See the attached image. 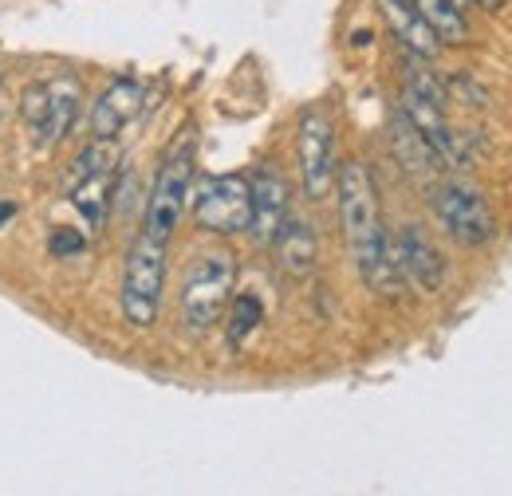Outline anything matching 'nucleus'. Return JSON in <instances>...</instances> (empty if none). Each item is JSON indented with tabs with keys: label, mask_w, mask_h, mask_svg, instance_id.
<instances>
[{
	"label": "nucleus",
	"mask_w": 512,
	"mask_h": 496,
	"mask_svg": "<svg viewBox=\"0 0 512 496\" xmlns=\"http://www.w3.org/2000/svg\"><path fill=\"white\" fill-rule=\"evenodd\" d=\"M335 197H339V221H343V237H347V248H351L355 272L363 276V284L375 296L394 300L406 284H402V272L394 264V241H390V233L383 225L375 178L359 158L339 166Z\"/></svg>",
	"instance_id": "obj_1"
},
{
	"label": "nucleus",
	"mask_w": 512,
	"mask_h": 496,
	"mask_svg": "<svg viewBox=\"0 0 512 496\" xmlns=\"http://www.w3.org/2000/svg\"><path fill=\"white\" fill-rule=\"evenodd\" d=\"M193 225L209 237H241L249 233V217H253V193L249 178L241 174H213L201 178L190 193Z\"/></svg>",
	"instance_id": "obj_6"
},
{
	"label": "nucleus",
	"mask_w": 512,
	"mask_h": 496,
	"mask_svg": "<svg viewBox=\"0 0 512 496\" xmlns=\"http://www.w3.org/2000/svg\"><path fill=\"white\" fill-rule=\"evenodd\" d=\"M138 107H142V83L134 75H119L91 103V134L95 138H119L130 119L138 115Z\"/></svg>",
	"instance_id": "obj_13"
},
{
	"label": "nucleus",
	"mask_w": 512,
	"mask_h": 496,
	"mask_svg": "<svg viewBox=\"0 0 512 496\" xmlns=\"http://www.w3.org/2000/svg\"><path fill=\"white\" fill-rule=\"evenodd\" d=\"M430 205L449 237L465 248H485L497 237V217L485 201V193L465 178H442L438 186L426 189Z\"/></svg>",
	"instance_id": "obj_7"
},
{
	"label": "nucleus",
	"mask_w": 512,
	"mask_h": 496,
	"mask_svg": "<svg viewBox=\"0 0 512 496\" xmlns=\"http://www.w3.org/2000/svg\"><path fill=\"white\" fill-rule=\"evenodd\" d=\"M12 217H16V205H12V201H0V225L12 221Z\"/></svg>",
	"instance_id": "obj_20"
},
{
	"label": "nucleus",
	"mask_w": 512,
	"mask_h": 496,
	"mask_svg": "<svg viewBox=\"0 0 512 496\" xmlns=\"http://www.w3.org/2000/svg\"><path fill=\"white\" fill-rule=\"evenodd\" d=\"M111 170H119V146H115V138H91L75 154V162L67 170L64 193L71 186H79V182H87V178H95V174H111Z\"/></svg>",
	"instance_id": "obj_17"
},
{
	"label": "nucleus",
	"mask_w": 512,
	"mask_h": 496,
	"mask_svg": "<svg viewBox=\"0 0 512 496\" xmlns=\"http://www.w3.org/2000/svg\"><path fill=\"white\" fill-rule=\"evenodd\" d=\"M225 315H229V319H225V339H229V347L237 351L256 327L264 323V304L256 300L253 292H245V296H233V304H229Z\"/></svg>",
	"instance_id": "obj_18"
},
{
	"label": "nucleus",
	"mask_w": 512,
	"mask_h": 496,
	"mask_svg": "<svg viewBox=\"0 0 512 496\" xmlns=\"http://www.w3.org/2000/svg\"><path fill=\"white\" fill-rule=\"evenodd\" d=\"M83 233H75V229H56L52 237H48V252L56 256V260H67V256H79L83 252Z\"/></svg>",
	"instance_id": "obj_19"
},
{
	"label": "nucleus",
	"mask_w": 512,
	"mask_h": 496,
	"mask_svg": "<svg viewBox=\"0 0 512 496\" xmlns=\"http://www.w3.org/2000/svg\"><path fill=\"white\" fill-rule=\"evenodd\" d=\"M379 12H383L386 28H390V36L398 40V48L406 52V56H418V60H438L442 56V40H438V32L426 24V16L414 8V0H379Z\"/></svg>",
	"instance_id": "obj_12"
},
{
	"label": "nucleus",
	"mask_w": 512,
	"mask_h": 496,
	"mask_svg": "<svg viewBox=\"0 0 512 496\" xmlns=\"http://www.w3.org/2000/svg\"><path fill=\"white\" fill-rule=\"evenodd\" d=\"M296 158L308 201H327L335 193L339 158H335V119L327 107H308L296 123Z\"/></svg>",
	"instance_id": "obj_8"
},
{
	"label": "nucleus",
	"mask_w": 512,
	"mask_h": 496,
	"mask_svg": "<svg viewBox=\"0 0 512 496\" xmlns=\"http://www.w3.org/2000/svg\"><path fill=\"white\" fill-rule=\"evenodd\" d=\"M249 193H253V217H249V237L256 245H272V237L280 233V225L288 221L292 209V186L280 174V166L264 162L249 174Z\"/></svg>",
	"instance_id": "obj_10"
},
{
	"label": "nucleus",
	"mask_w": 512,
	"mask_h": 496,
	"mask_svg": "<svg viewBox=\"0 0 512 496\" xmlns=\"http://www.w3.org/2000/svg\"><path fill=\"white\" fill-rule=\"evenodd\" d=\"M115 174H119V170H111V174H95V178H87V182H79V186L67 189V201L75 205V213L87 221L91 233L107 229L111 201H115Z\"/></svg>",
	"instance_id": "obj_15"
},
{
	"label": "nucleus",
	"mask_w": 512,
	"mask_h": 496,
	"mask_svg": "<svg viewBox=\"0 0 512 496\" xmlns=\"http://www.w3.org/2000/svg\"><path fill=\"white\" fill-rule=\"evenodd\" d=\"M193 162H197V150H193V130H182V138L166 150L158 174H154V186L146 197V209H142V233L170 245L178 225H182V213L190 205L193 193Z\"/></svg>",
	"instance_id": "obj_3"
},
{
	"label": "nucleus",
	"mask_w": 512,
	"mask_h": 496,
	"mask_svg": "<svg viewBox=\"0 0 512 496\" xmlns=\"http://www.w3.org/2000/svg\"><path fill=\"white\" fill-rule=\"evenodd\" d=\"M0 123H4V99H0Z\"/></svg>",
	"instance_id": "obj_22"
},
{
	"label": "nucleus",
	"mask_w": 512,
	"mask_h": 496,
	"mask_svg": "<svg viewBox=\"0 0 512 496\" xmlns=\"http://www.w3.org/2000/svg\"><path fill=\"white\" fill-rule=\"evenodd\" d=\"M414 8L426 16V24L438 32V40L446 48H457L469 40V24H465V0H414Z\"/></svg>",
	"instance_id": "obj_16"
},
{
	"label": "nucleus",
	"mask_w": 512,
	"mask_h": 496,
	"mask_svg": "<svg viewBox=\"0 0 512 496\" xmlns=\"http://www.w3.org/2000/svg\"><path fill=\"white\" fill-rule=\"evenodd\" d=\"M166 248L162 241L138 233L123 260V284H119V308L134 331H146L158 323L162 292H166Z\"/></svg>",
	"instance_id": "obj_4"
},
{
	"label": "nucleus",
	"mask_w": 512,
	"mask_h": 496,
	"mask_svg": "<svg viewBox=\"0 0 512 496\" xmlns=\"http://www.w3.org/2000/svg\"><path fill=\"white\" fill-rule=\"evenodd\" d=\"M469 4H477V8H489V12H497V8H505L509 0H469Z\"/></svg>",
	"instance_id": "obj_21"
},
{
	"label": "nucleus",
	"mask_w": 512,
	"mask_h": 496,
	"mask_svg": "<svg viewBox=\"0 0 512 496\" xmlns=\"http://www.w3.org/2000/svg\"><path fill=\"white\" fill-rule=\"evenodd\" d=\"M390 154H394V162L402 166V174H406L410 182H418L422 189L438 186V182L446 178L442 158L434 154V146L422 138V130L410 123L402 111H394V119H390Z\"/></svg>",
	"instance_id": "obj_11"
},
{
	"label": "nucleus",
	"mask_w": 512,
	"mask_h": 496,
	"mask_svg": "<svg viewBox=\"0 0 512 496\" xmlns=\"http://www.w3.org/2000/svg\"><path fill=\"white\" fill-rule=\"evenodd\" d=\"M237 288V256L229 248L197 252L182 280V323L190 335H209L233 304Z\"/></svg>",
	"instance_id": "obj_2"
},
{
	"label": "nucleus",
	"mask_w": 512,
	"mask_h": 496,
	"mask_svg": "<svg viewBox=\"0 0 512 496\" xmlns=\"http://www.w3.org/2000/svg\"><path fill=\"white\" fill-rule=\"evenodd\" d=\"M390 241H394V264L402 272V284L422 296H438L446 284V256L434 245V237L422 225H402Z\"/></svg>",
	"instance_id": "obj_9"
},
{
	"label": "nucleus",
	"mask_w": 512,
	"mask_h": 496,
	"mask_svg": "<svg viewBox=\"0 0 512 496\" xmlns=\"http://www.w3.org/2000/svg\"><path fill=\"white\" fill-rule=\"evenodd\" d=\"M79 107H83V87L71 75H56L48 83H28L20 95V115L32 134V146L56 150L79 119Z\"/></svg>",
	"instance_id": "obj_5"
},
{
	"label": "nucleus",
	"mask_w": 512,
	"mask_h": 496,
	"mask_svg": "<svg viewBox=\"0 0 512 496\" xmlns=\"http://www.w3.org/2000/svg\"><path fill=\"white\" fill-rule=\"evenodd\" d=\"M268 248H272V256H276V264H280V272H284V276L304 280V276H312V272H316L320 241H316L312 221H304V217H292V213H288V221L280 225V233L272 237V245Z\"/></svg>",
	"instance_id": "obj_14"
}]
</instances>
